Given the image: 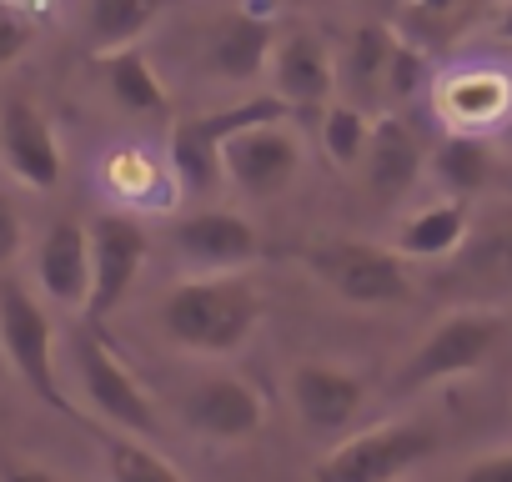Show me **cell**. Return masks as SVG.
Segmentation results:
<instances>
[{
    "instance_id": "obj_13",
    "label": "cell",
    "mask_w": 512,
    "mask_h": 482,
    "mask_svg": "<svg viewBox=\"0 0 512 482\" xmlns=\"http://www.w3.org/2000/svg\"><path fill=\"white\" fill-rule=\"evenodd\" d=\"M272 96L292 116H322L337 101V56L322 46V36H287L272 51Z\"/></svg>"
},
{
    "instance_id": "obj_12",
    "label": "cell",
    "mask_w": 512,
    "mask_h": 482,
    "mask_svg": "<svg viewBox=\"0 0 512 482\" xmlns=\"http://www.w3.org/2000/svg\"><path fill=\"white\" fill-rule=\"evenodd\" d=\"M0 161H6V171L31 191L61 186V171H66L61 141H56L46 111L31 96H6V106H0Z\"/></svg>"
},
{
    "instance_id": "obj_29",
    "label": "cell",
    "mask_w": 512,
    "mask_h": 482,
    "mask_svg": "<svg viewBox=\"0 0 512 482\" xmlns=\"http://www.w3.org/2000/svg\"><path fill=\"white\" fill-rule=\"evenodd\" d=\"M31 51V26L16 11H0V66H11Z\"/></svg>"
},
{
    "instance_id": "obj_16",
    "label": "cell",
    "mask_w": 512,
    "mask_h": 482,
    "mask_svg": "<svg viewBox=\"0 0 512 482\" xmlns=\"http://www.w3.org/2000/svg\"><path fill=\"white\" fill-rule=\"evenodd\" d=\"M287 392H292V407H297L302 427H312V432H347L352 417L367 402L362 377H352L347 367H332V362H302V367H292Z\"/></svg>"
},
{
    "instance_id": "obj_32",
    "label": "cell",
    "mask_w": 512,
    "mask_h": 482,
    "mask_svg": "<svg viewBox=\"0 0 512 482\" xmlns=\"http://www.w3.org/2000/svg\"><path fill=\"white\" fill-rule=\"evenodd\" d=\"M497 36H502V41H512V6L502 11V21H497Z\"/></svg>"
},
{
    "instance_id": "obj_33",
    "label": "cell",
    "mask_w": 512,
    "mask_h": 482,
    "mask_svg": "<svg viewBox=\"0 0 512 482\" xmlns=\"http://www.w3.org/2000/svg\"><path fill=\"white\" fill-rule=\"evenodd\" d=\"M457 0H422V11H452Z\"/></svg>"
},
{
    "instance_id": "obj_10",
    "label": "cell",
    "mask_w": 512,
    "mask_h": 482,
    "mask_svg": "<svg viewBox=\"0 0 512 482\" xmlns=\"http://www.w3.org/2000/svg\"><path fill=\"white\" fill-rule=\"evenodd\" d=\"M171 252L196 277H231V272H246L262 257V236H256V226L246 216L206 206V211H191L171 231Z\"/></svg>"
},
{
    "instance_id": "obj_17",
    "label": "cell",
    "mask_w": 512,
    "mask_h": 482,
    "mask_svg": "<svg viewBox=\"0 0 512 482\" xmlns=\"http://www.w3.org/2000/svg\"><path fill=\"white\" fill-rule=\"evenodd\" d=\"M422 176V146L402 121H377L367 156H362V186L377 206H397Z\"/></svg>"
},
{
    "instance_id": "obj_8",
    "label": "cell",
    "mask_w": 512,
    "mask_h": 482,
    "mask_svg": "<svg viewBox=\"0 0 512 482\" xmlns=\"http://www.w3.org/2000/svg\"><path fill=\"white\" fill-rule=\"evenodd\" d=\"M302 171V141L287 121H256L221 146V176L246 201H277Z\"/></svg>"
},
{
    "instance_id": "obj_6",
    "label": "cell",
    "mask_w": 512,
    "mask_h": 482,
    "mask_svg": "<svg viewBox=\"0 0 512 482\" xmlns=\"http://www.w3.org/2000/svg\"><path fill=\"white\" fill-rule=\"evenodd\" d=\"M292 111L277 101V96H256V101H241V106H226V111H211V116H186L171 126V176L181 181V191L191 196H211L226 176H221V146L256 126V121H287Z\"/></svg>"
},
{
    "instance_id": "obj_5",
    "label": "cell",
    "mask_w": 512,
    "mask_h": 482,
    "mask_svg": "<svg viewBox=\"0 0 512 482\" xmlns=\"http://www.w3.org/2000/svg\"><path fill=\"white\" fill-rule=\"evenodd\" d=\"M437 452V432L427 422H382L342 437L312 472V482H402Z\"/></svg>"
},
{
    "instance_id": "obj_1",
    "label": "cell",
    "mask_w": 512,
    "mask_h": 482,
    "mask_svg": "<svg viewBox=\"0 0 512 482\" xmlns=\"http://www.w3.org/2000/svg\"><path fill=\"white\" fill-rule=\"evenodd\" d=\"M256 322H262V292L241 272L176 282L161 302V332L181 352H201V357L241 352L251 342Z\"/></svg>"
},
{
    "instance_id": "obj_3",
    "label": "cell",
    "mask_w": 512,
    "mask_h": 482,
    "mask_svg": "<svg viewBox=\"0 0 512 482\" xmlns=\"http://www.w3.org/2000/svg\"><path fill=\"white\" fill-rule=\"evenodd\" d=\"M497 342H502V317L497 312H487V307H457V312H447L407 352V362L392 377V392H427V387L457 382V377L487 367V357L497 352Z\"/></svg>"
},
{
    "instance_id": "obj_18",
    "label": "cell",
    "mask_w": 512,
    "mask_h": 482,
    "mask_svg": "<svg viewBox=\"0 0 512 482\" xmlns=\"http://www.w3.org/2000/svg\"><path fill=\"white\" fill-rule=\"evenodd\" d=\"M467 231H472V211H467V201H437V206H422V211H412L407 221H402V231H397V252L407 257V262H447V257H457V247L467 241Z\"/></svg>"
},
{
    "instance_id": "obj_9",
    "label": "cell",
    "mask_w": 512,
    "mask_h": 482,
    "mask_svg": "<svg viewBox=\"0 0 512 482\" xmlns=\"http://www.w3.org/2000/svg\"><path fill=\"white\" fill-rule=\"evenodd\" d=\"M146 267V231L131 216H96L91 221V297H86V327H101L136 287Z\"/></svg>"
},
{
    "instance_id": "obj_19",
    "label": "cell",
    "mask_w": 512,
    "mask_h": 482,
    "mask_svg": "<svg viewBox=\"0 0 512 482\" xmlns=\"http://www.w3.org/2000/svg\"><path fill=\"white\" fill-rule=\"evenodd\" d=\"M392 51H397V36L387 26H362L342 61H337V91H347L352 106H372L377 96H387V76H392Z\"/></svg>"
},
{
    "instance_id": "obj_22",
    "label": "cell",
    "mask_w": 512,
    "mask_h": 482,
    "mask_svg": "<svg viewBox=\"0 0 512 482\" xmlns=\"http://www.w3.org/2000/svg\"><path fill=\"white\" fill-rule=\"evenodd\" d=\"M166 11V0H91L86 6V36L101 51H121V46H136Z\"/></svg>"
},
{
    "instance_id": "obj_2",
    "label": "cell",
    "mask_w": 512,
    "mask_h": 482,
    "mask_svg": "<svg viewBox=\"0 0 512 482\" xmlns=\"http://www.w3.org/2000/svg\"><path fill=\"white\" fill-rule=\"evenodd\" d=\"M302 267L347 307H397L412 297L407 257L362 236H322L302 252Z\"/></svg>"
},
{
    "instance_id": "obj_14",
    "label": "cell",
    "mask_w": 512,
    "mask_h": 482,
    "mask_svg": "<svg viewBox=\"0 0 512 482\" xmlns=\"http://www.w3.org/2000/svg\"><path fill=\"white\" fill-rule=\"evenodd\" d=\"M442 282L467 297H502L512 292V211H492L472 221L457 257H447Z\"/></svg>"
},
{
    "instance_id": "obj_20",
    "label": "cell",
    "mask_w": 512,
    "mask_h": 482,
    "mask_svg": "<svg viewBox=\"0 0 512 482\" xmlns=\"http://www.w3.org/2000/svg\"><path fill=\"white\" fill-rule=\"evenodd\" d=\"M101 76H106V91L121 111L131 116H171V96H166V81L156 76L151 56L141 46H121V51H101Z\"/></svg>"
},
{
    "instance_id": "obj_23",
    "label": "cell",
    "mask_w": 512,
    "mask_h": 482,
    "mask_svg": "<svg viewBox=\"0 0 512 482\" xmlns=\"http://www.w3.org/2000/svg\"><path fill=\"white\" fill-rule=\"evenodd\" d=\"M432 171H437V181H442L457 201L472 196V191H482V186H487V171H492L487 141L472 136V131L442 136V146H437V156H432Z\"/></svg>"
},
{
    "instance_id": "obj_27",
    "label": "cell",
    "mask_w": 512,
    "mask_h": 482,
    "mask_svg": "<svg viewBox=\"0 0 512 482\" xmlns=\"http://www.w3.org/2000/svg\"><path fill=\"white\" fill-rule=\"evenodd\" d=\"M422 76H427L422 56H417L412 46H402V41H397V51H392V76H387V96H392V101L412 96V91L422 86Z\"/></svg>"
},
{
    "instance_id": "obj_34",
    "label": "cell",
    "mask_w": 512,
    "mask_h": 482,
    "mask_svg": "<svg viewBox=\"0 0 512 482\" xmlns=\"http://www.w3.org/2000/svg\"><path fill=\"white\" fill-rule=\"evenodd\" d=\"M0 6H36V0H0Z\"/></svg>"
},
{
    "instance_id": "obj_24",
    "label": "cell",
    "mask_w": 512,
    "mask_h": 482,
    "mask_svg": "<svg viewBox=\"0 0 512 482\" xmlns=\"http://www.w3.org/2000/svg\"><path fill=\"white\" fill-rule=\"evenodd\" d=\"M442 111L457 131H472V126H492L502 111H507V86L502 76H457L447 91H442Z\"/></svg>"
},
{
    "instance_id": "obj_30",
    "label": "cell",
    "mask_w": 512,
    "mask_h": 482,
    "mask_svg": "<svg viewBox=\"0 0 512 482\" xmlns=\"http://www.w3.org/2000/svg\"><path fill=\"white\" fill-rule=\"evenodd\" d=\"M457 482H512V447H507V452H487V457L467 462Z\"/></svg>"
},
{
    "instance_id": "obj_28",
    "label": "cell",
    "mask_w": 512,
    "mask_h": 482,
    "mask_svg": "<svg viewBox=\"0 0 512 482\" xmlns=\"http://www.w3.org/2000/svg\"><path fill=\"white\" fill-rule=\"evenodd\" d=\"M21 241H26V226H21V211L16 201L0 191V267H11L21 257Z\"/></svg>"
},
{
    "instance_id": "obj_4",
    "label": "cell",
    "mask_w": 512,
    "mask_h": 482,
    "mask_svg": "<svg viewBox=\"0 0 512 482\" xmlns=\"http://www.w3.org/2000/svg\"><path fill=\"white\" fill-rule=\"evenodd\" d=\"M0 352H6L11 372L31 397H41L51 412L71 417L76 407L66 402L61 372H56V327L46 307L21 287V282H0Z\"/></svg>"
},
{
    "instance_id": "obj_7",
    "label": "cell",
    "mask_w": 512,
    "mask_h": 482,
    "mask_svg": "<svg viewBox=\"0 0 512 482\" xmlns=\"http://www.w3.org/2000/svg\"><path fill=\"white\" fill-rule=\"evenodd\" d=\"M76 377H81V392H86V402H91V412L101 422H111L116 432L141 437V442H156L161 437L156 402L126 372V362L116 357V347L101 342V327H81L76 332Z\"/></svg>"
},
{
    "instance_id": "obj_31",
    "label": "cell",
    "mask_w": 512,
    "mask_h": 482,
    "mask_svg": "<svg viewBox=\"0 0 512 482\" xmlns=\"http://www.w3.org/2000/svg\"><path fill=\"white\" fill-rule=\"evenodd\" d=\"M0 482H66V477H61V472H51V467L21 462V467H6V472H0Z\"/></svg>"
},
{
    "instance_id": "obj_25",
    "label": "cell",
    "mask_w": 512,
    "mask_h": 482,
    "mask_svg": "<svg viewBox=\"0 0 512 482\" xmlns=\"http://www.w3.org/2000/svg\"><path fill=\"white\" fill-rule=\"evenodd\" d=\"M317 121H322V126H317V136H322L327 161H332V166H342V171L362 166V156H367V141H372V126H377V121H372L362 106H352V101H332Z\"/></svg>"
},
{
    "instance_id": "obj_21",
    "label": "cell",
    "mask_w": 512,
    "mask_h": 482,
    "mask_svg": "<svg viewBox=\"0 0 512 482\" xmlns=\"http://www.w3.org/2000/svg\"><path fill=\"white\" fill-rule=\"evenodd\" d=\"M206 66L221 81H256V76L272 66V26L262 16H231L211 36Z\"/></svg>"
},
{
    "instance_id": "obj_15",
    "label": "cell",
    "mask_w": 512,
    "mask_h": 482,
    "mask_svg": "<svg viewBox=\"0 0 512 482\" xmlns=\"http://www.w3.org/2000/svg\"><path fill=\"white\" fill-rule=\"evenodd\" d=\"M36 282L56 307L86 312L91 297V226L76 216H56L36 247Z\"/></svg>"
},
{
    "instance_id": "obj_11",
    "label": "cell",
    "mask_w": 512,
    "mask_h": 482,
    "mask_svg": "<svg viewBox=\"0 0 512 482\" xmlns=\"http://www.w3.org/2000/svg\"><path fill=\"white\" fill-rule=\"evenodd\" d=\"M181 417L206 442H246V437L262 432L267 402H262V392H256L246 377L211 372V377L191 382V392L181 397Z\"/></svg>"
},
{
    "instance_id": "obj_26",
    "label": "cell",
    "mask_w": 512,
    "mask_h": 482,
    "mask_svg": "<svg viewBox=\"0 0 512 482\" xmlns=\"http://www.w3.org/2000/svg\"><path fill=\"white\" fill-rule=\"evenodd\" d=\"M101 462H106V482H186L171 457H161L151 442L126 437V432L106 437V457Z\"/></svg>"
}]
</instances>
